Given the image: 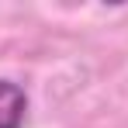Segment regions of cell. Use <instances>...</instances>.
<instances>
[{
    "mask_svg": "<svg viewBox=\"0 0 128 128\" xmlns=\"http://www.w3.org/2000/svg\"><path fill=\"white\" fill-rule=\"evenodd\" d=\"M28 94L14 80H0V128H24Z\"/></svg>",
    "mask_w": 128,
    "mask_h": 128,
    "instance_id": "1",
    "label": "cell"
}]
</instances>
